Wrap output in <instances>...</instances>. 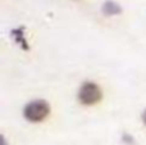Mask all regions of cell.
Returning <instances> with one entry per match:
<instances>
[{
    "label": "cell",
    "instance_id": "1",
    "mask_svg": "<svg viewBox=\"0 0 146 145\" xmlns=\"http://www.w3.org/2000/svg\"><path fill=\"white\" fill-rule=\"evenodd\" d=\"M49 112H50V107H49L48 102L37 99L26 105L23 114H25L26 120L30 122H41L46 118Z\"/></svg>",
    "mask_w": 146,
    "mask_h": 145
},
{
    "label": "cell",
    "instance_id": "2",
    "mask_svg": "<svg viewBox=\"0 0 146 145\" xmlns=\"http://www.w3.org/2000/svg\"><path fill=\"white\" fill-rule=\"evenodd\" d=\"M101 90L94 82H85L81 86L80 92H78V99L85 105H92L100 102L101 99Z\"/></svg>",
    "mask_w": 146,
    "mask_h": 145
},
{
    "label": "cell",
    "instance_id": "3",
    "mask_svg": "<svg viewBox=\"0 0 146 145\" xmlns=\"http://www.w3.org/2000/svg\"><path fill=\"white\" fill-rule=\"evenodd\" d=\"M103 12L105 13V15H114V14H119L122 12V8L115 1L108 0L103 5Z\"/></svg>",
    "mask_w": 146,
    "mask_h": 145
},
{
    "label": "cell",
    "instance_id": "4",
    "mask_svg": "<svg viewBox=\"0 0 146 145\" xmlns=\"http://www.w3.org/2000/svg\"><path fill=\"white\" fill-rule=\"evenodd\" d=\"M142 120H144V123L146 125V110L144 112V114H142Z\"/></svg>",
    "mask_w": 146,
    "mask_h": 145
}]
</instances>
